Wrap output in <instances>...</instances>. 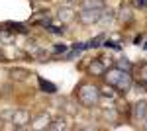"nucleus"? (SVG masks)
I'll use <instances>...</instances> for the list:
<instances>
[{
	"label": "nucleus",
	"mask_w": 147,
	"mask_h": 131,
	"mask_svg": "<svg viewBox=\"0 0 147 131\" xmlns=\"http://www.w3.org/2000/svg\"><path fill=\"white\" fill-rule=\"evenodd\" d=\"M106 78H108V82H110L112 86L120 88V90H127V88L131 86V77H129L125 71H122V69H116L112 73H108Z\"/></svg>",
	"instance_id": "f257e3e1"
},
{
	"label": "nucleus",
	"mask_w": 147,
	"mask_h": 131,
	"mask_svg": "<svg viewBox=\"0 0 147 131\" xmlns=\"http://www.w3.org/2000/svg\"><path fill=\"white\" fill-rule=\"evenodd\" d=\"M98 88L94 86H88V84H84V86H80L79 90V100L84 104V106H94L96 102H98Z\"/></svg>",
	"instance_id": "f03ea898"
},
{
	"label": "nucleus",
	"mask_w": 147,
	"mask_h": 131,
	"mask_svg": "<svg viewBox=\"0 0 147 131\" xmlns=\"http://www.w3.org/2000/svg\"><path fill=\"white\" fill-rule=\"evenodd\" d=\"M98 18H100V12H98V8H96V10H84L82 14H80V20H82V22H86V24L96 22Z\"/></svg>",
	"instance_id": "7ed1b4c3"
},
{
	"label": "nucleus",
	"mask_w": 147,
	"mask_h": 131,
	"mask_svg": "<svg viewBox=\"0 0 147 131\" xmlns=\"http://www.w3.org/2000/svg\"><path fill=\"white\" fill-rule=\"evenodd\" d=\"M145 102H139L136 106V112H134V118H136V121H141L143 118H145Z\"/></svg>",
	"instance_id": "20e7f679"
},
{
	"label": "nucleus",
	"mask_w": 147,
	"mask_h": 131,
	"mask_svg": "<svg viewBox=\"0 0 147 131\" xmlns=\"http://www.w3.org/2000/svg\"><path fill=\"white\" fill-rule=\"evenodd\" d=\"M47 123H49V116H45V114H41L37 120H35L34 127L35 129H41V127H47Z\"/></svg>",
	"instance_id": "39448f33"
},
{
	"label": "nucleus",
	"mask_w": 147,
	"mask_h": 131,
	"mask_svg": "<svg viewBox=\"0 0 147 131\" xmlns=\"http://www.w3.org/2000/svg\"><path fill=\"white\" fill-rule=\"evenodd\" d=\"M39 86L43 88L45 92H49V94H53L57 88H55V84H51V82H47V80H43V78H39Z\"/></svg>",
	"instance_id": "423d86ee"
},
{
	"label": "nucleus",
	"mask_w": 147,
	"mask_h": 131,
	"mask_svg": "<svg viewBox=\"0 0 147 131\" xmlns=\"http://www.w3.org/2000/svg\"><path fill=\"white\" fill-rule=\"evenodd\" d=\"M94 6L96 8H102L104 4H102V0H84L82 2V8H94Z\"/></svg>",
	"instance_id": "0eeeda50"
},
{
	"label": "nucleus",
	"mask_w": 147,
	"mask_h": 131,
	"mask_svg": "<svg viewBox=\"0 0 147 131\" xmlns=\"http://www.w3.org/2000/svg\"><path fill=\"white\" fill-rule=\"evenodd\" d=\"M106 69H104V65H102L100 61H96V63H92L90 65V73H94V75H102Z\"/></svg>",
	"instance_id": "6e6552de"
},
{
	"label": "nucleus",
	"mask_w": 147,
	"mask_h": 131,
	"mask_svg": "<svg viewBox=\"0 0 147 131\" xmlns=\"http://www.w3.org/2000/svg\"><path fill=\"white\" fill-rule=\"evenodd\" d=\"M26 120H28V112H18V114L14 116V123H18V125L26 123Z\"/></svg>",
	"instance_id": "1a4fd4ad"
},
{
	"label": "nucleus",
	"mask_w": 147,
	"mask_h": 131,
	"mask_svg": "<svg viewBox=\"0 0 147 131\" xmlns=\"http://www.w3.org/2000/svg\"><path fill=\"white\" fill-rule=\"evenodd\" d=\"M139 80L143 82V84H147V65H141V69H139Z\"/></svg>",
	"instance_id": "9d476101"
},
{
	"label": "nucleus",
	"mask_w": 147,
	"mask_h": 131,
	"mask_svg": "<svg viewBox=\"0 0 147 131\" xmlns=\"http://www.w3.org/2000/svg\"><path fill=\"white\" fill-rule=\"evenodd\" d=\"M8 28H14V30H12V32H20V33H26L28 32V30H26V28H24L22 24H8Z\"/></svg>",
	"instance_id": "9b49d317"
},
{
	"label": "nucleus",
	"mask_w": 147,
	"mask_h": 131,
	"mask_svg": "<svg viewBox=\"0 0 147 131\" xmlns=\"http://www.w3.org/2000/svg\"><path fill=\"white\" fill-rule=\"evenodd\" d=\"M118 69H122V71H129L131 65H129L127 61H120V63H118Z\"/></svg>",
	"instance_id": "f8f14e48"
},
{
	"label": "nucleus",
	"mask_w": 147,
	"mask_h": 131,
	"mask_svg": "<svg viewBox=\"0 0 147 131\" xmlns=\"http://www.w3.org/2000/svg\"><path fill=\"white\" fill-rule=\"evenodd\" d=\"M137 2H139V6H145V2H147V0H137Z\"/></svg>",
	"instance_id": "ddd939ff"
},
{
	"label": "nucleus",
	"mask_w": 147,
	"mask_h": 131,
	"mask_svg": "<svg viewBox=\"0 0 147 131\" xmlns=\"http://www.w3.org/2000/svg\"><path fill=\"white\" fill-rule=\"evenodd\" d=\"M145 129H147V125H145Z\"/></svg>",
	"instance_id": "4468645a"
}]
</instances>
